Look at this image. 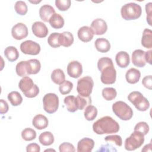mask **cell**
<instances>
[{
  "label": "cell",
  "instance_id": "6da1fadb",
  "mask_svg": "<svg viewBox=\"0 0 152 152\" xmlns=\"http://www.w3.org/2000/svg\"><path fill=\"white\" fill-rule=\"evenodd\" d=\"M93 130L98 135L117 133L119 131V125L112 117L106 116L94 122Z\"/></svg>",
  "mask_w": 152,
  "mask_h": 152
},
{
  "label": "cell",
  "instance_id": "7a4b0ae2",
  "mask_svg": "<svg viewBox=\"0 0 152 152\" xmlns=\"http://www.w3.org/2000/svg\"><path fill=\"white\" fill-rule=\"evenodd\" d=\"M142 13V9L139 4L129 2L124 5L121 10L122 17L125 20H132L138 18Z\"/></svg>",
  "mask_w": 152,
  "mask_h": 152
},
{
  "label": "cell",
  "instance_id": "3957f363",
  "mask_svg": "<svg viewBox=\"0 0 152 152\" xmlns=\"http://www.w3.org/2000/svg\"><path fill=\"white\" fill-rule=\"evenodd\" d=\"M113 113L121 120L128 121L133 116L131 107L123 101H117L112 105Z\"/></svg>",
  "mask_w": 152,
  "mask_h": 152
},
{
  "label": "cell",
  "instance_id": "277c9868",
  "mask_svg": "<svg viewBox=\"0 0 152 152\" xmlns=\"http://www.w3.org/2000/svg\"><path fill=\"white\" fill-rule=\"evenodd\" d=\"M128 99L139 111H146L150 107L149 101L140 91H134L131 92L128 96Z\"/></svg>",
  "mask_w": 152,
  "mask_h": 152
},
{
  "label": "cell",
  "instance_id": "5b68a950",
  "mask_svg": "<svg viewBox=\"0 0 152 152\" xmlns=\"http://www.w3.org/2000/svg\"><path fill=\"white\" fill-rule=\"evenodd\" d=\"M144 142V135L140 132L134 131L130 136L126 138L124 147L128 151H133L140 148Z\"/></svg>",
  "mask_w": 152,
  "mask_h": 152
},
{
  "label": "cell",
  "instance_id": "8992f818",
  "mask_svg": "<svg viewBox=\"0 0 152 152\" xmlns=\"http://www.w3.org/2000/svg\"><path fill=\"white\" fill-rule=\"evenodd\" d=\"M94 86V81L90 76H86L80 78L77 81V90L81 96L88 97L91 94Z\"/></svg>",
  "mask_w": 152,
  "mask_h": 152
},
{
  "label": "cell",
  "instance_id": "52a82bcc",
  "mask_svg": "<svg viewBox=\"0 0 152 152\" xmlns=\"http://www.w3.org/2000/svg\"><path fill=\"white\" fill-rule=\"evenodd\" d=\"M43 109L48 113H53L57 111L59 107L58 96L52 93L45 94L43 98Z\"/></svg>",
  "mask_w": 152,
  "mask_h": 152
},
{
  "label": "cell",
  "instance_id": "ba28073f",
  "mask_svg": "<svg viewBox=\"0 0 152 152\" xmlns=\"http://www.w3.org/2000/svg\"><path fill=\"white\" fill-rule=\"evenodd\" d=\"M100 80L104 84H112L115 83L116 79V71L113 64L108 65L100 71Z\"/></svg>",
  "mask_w": 152,
  "mask_h": 152
},
{
  "label": "cell",
  "instance_id": "9c48e42d",
  "mask_svg": "<svg viewBox=\"0 0 152 152\" xmlns=\"http://www.w3.org/2000/svg\"><path fill=\"white\" fill-rule=\"evenodd\" d=\"M20 50L26 55H37L40 52V46L36 42L28 40L21 43Z\"/></svg>",
  "mask_w": 152,
  "mask_h": 152
},
{
  "label": "cell",
  "instance_id": "30bf717a",
  "mask_svg": "<svg viewBox=\"0 0 152 152\" xmlns=\"http://www.w3.org/2000/svg\"><path fill=\"white\" fill-rule=\"evenodd\" d=\"M11 34L15 39L18 40H22L27 36L28 28L24 23H18L12 27Z\"/></svg>",
  "mask_w": 152,
  "mask_h": 152
},
{
  "label": "cell",
  "instance_id": "8fae6325",
  "mask_svg": "<svg viewBox=\"0 0 152 152\" xmlns=\"http://www.w3.org/2000/svg\"><path fill=\"white\" fill-rule=\"evenodd\" d=\"M68 75L74 78H77L83 73V67L81 63L77 61H71L67 66Z\"/></svg>",
  "mask_w": 152,
  "mask_h": 152
},
{
  "label": "cell",
  "instance_id": "7c38bea8",
  "mask_svg": "<svg viewBox=\"0 0 152 152\" xmlns=\"http://www.w3.org/2000/svg\"><path fill=\"white\" fill-rule=\"evenodd\" d=\"M91 28L96 35H102L104 34L107 30L106 22L102 18H96L93 20L91 24Z\"/></svg>",
  "mask_w": 152,
  "mask_h": 152
},
{
  "label": "cell",
  "instance_id": "4fadbf2b",
  "mask_svg": "<svg viewBox=\"0 0 152 152\" xmlns=\"http://www.w3.org/2000/svg\"><path fill=\"white\" fill-rule=\"evenodd\" d=\"M31 30L34 36L39 38L46 37L49 30L46 26L41 21L34 22L31 26Z\"/></svg>",
  "mask_w": 152,
  "mask_h": 152
},
{
  "label": "cell",
  "instance_id": "5bb4252c",
  "mask_svg": "<svg viewBox=\"0 0 152 152\" xmlns=\"http://www.w3.org/2000/svg\"><path fill=\"white\" fill-rule=\"evenodd\" d=\"M145 52L141 49H136L132 52L131 56L132 62L135 66L141 68L145 65Z\"/></svg>",
  "mask_w": 152,
  "mask_h": 152
},
{
  "label": "cell",
  "instance_id": "9a60e30c",
  "mask_svg": "<svg viewBox=\"0 0 152 152\" xmlns=\"http://www.w3.org/2000/svg\"><path fill=\"white\" fill-rule=\"evenodd\" d=\"M94 146V141L90 138H83L77 144L78 152H91Z\"/></svg>",
  "mask_w": 152,
  "mask_h": 152
},
{
  "label": "cell",
  "instance_id": "2e32d148",
  "mask_svg": "<svg viewBox=\"0 0 152 152\" xmlns=\"http://www.w3.org/2000/svg\"><path fill=\"white\" fill-rule=\"evenodd\" d=\"M78 39L83 42H88L91 40L94 36V33L88 26H83L79 28L77 32Z\"/></svg>",
  "mask_w": 152,
  "mask_h": 152
},
{
  "label": "cell",
  "instance_id": "e0dca14e",
  "mask_svg": "<svg viewBox=\"0 0 152 152\" xmlns=\"http://www.w3.org/2000/svg\"><path fill=\"white\" fill-rule=\"evenodd\" d=\"M55 13L54 8L50 5H42L39 10V16L45 22H49L50 17Z\"/></svg>",
  "mask_w": 152,
  "mask_h": 152
},
{
  "label": "cell",
  "instance_id": "ac0fdd59",
  "mask_svg": "<svg viewBox=\"0 0 152 152\" xmlns=\"http://www.w3.org/2000/svg\"><path fill=\"white\" fill-rule=\"evenodd\" d=\"M48 119L43 115L38 114L34 116L32 120V124L35 128L41 130L48 126Z\"/></svg>",
  "mask_w": 152,
  "mask_h": 152
},
{
  "label": "cell",
  "instance_id": "d6986e66",
  "mask_svg": "<svg viewBox=\"0 0 152 152\" xmlns=\"http://www.w3.org/2000/svg\"><path fill=\"white\" fill-rule=\"evenodd\" d=\"M115 61L120 68H126L130 63L129 54L125 51L119 52L115 56Z\"/></svg>",
  "mask_w": 152,
  "mask_h": 152
},
{
  "label": "cell",
  "instance_id": "ffe728a7",
  "mask_svg": "<svg viewBox=\"0 0 152 152\" xmlns=\"http://www.w3.org/2000/svg\"><path fill=\"white\" fill-rule=\"evenodd\" d=\"M141 72L136 68H131L128 69L125 74L126 81L129 84H135L140 80Z\"/></svg>",
  "mask_w": 152,
  "mask_h": 152
},
{
  "label": "cell",
  "instance_id": "44dd1931",
  "mask_svg": "<svg viewBox=\"0 0 152 152\" xmlns=\"http://www.w3.org/2000/svg\"><path fill=\"white\" fill-rule=\"evenodd\" d=\"M95 48L97 51L102 53H106L110 49L109 41L105 38H98L94 42Z\"/></svg>",
  "mask_w": 152,
  "mask_h": 152
},
{
  "label": "cell",
  "instance_id": "7402d4cb",
  "mask_svg": "<svg viewBox=\"0 0 152 152\" xmlns=\"http://www.w3.org/2000/svg\"><path fill=\"white\" fill-rule=\"evenodd\" d=\"M34 85V84L33 80L27 76L23 77L18 83L19 88L23 93V94L30 91L33 88Z\"/></svg>",
  "mask_w": 152,
  "mask_h": 152
},
{
  "label": "cell",
  "instance_id": "603a6c76",
  "mask_svg": "<svg viewBox=\"0 0 152 152\" xmlns=\"http://www.w3.org/2000/svg\"><path fill=\"white\" fill-rule=\"evenodd\" d=\"M59 42L61 46L64 47H69L71 46L74 42V36L72 33L69 31H64L59 34Z\"/></svg>",
  "mask_w": 152,
  "mask_h": 152
},
{
  "label": "cell",
  "instance_id": "cb8c5ba5",
  "mask_svg": "<svg viewBox=\"0 0 152 152\" xmlns=\"http://www.w3.org/2000/svg\"><path fill=\"white\" fill-rule=\"evenodd\" d=\"M27 65L29 75L37 74L41 68V64L36 59H31L27 61Z\"/></svg>",
  "mask_w": 152,
  "mask_h": 152
},
{
  "label": "cell",
  "instance_id": "d4e9b609",
  "mask_svg": "<svg viewBox=\"0 0 152 152\" xmlns=\"http://www.w3.org/2000/svg\"><path fill=\"white\" fill-rule=\"evenodd\" d=\"M141 45L143 47L147 49L152 48V31L148 28H145L143 31Z\"/></svg>",
  "mask_w": 152,
  "mask_h": 152
},
{
  "label": "cell",
  "instance_id": "484cf974",
  "mask_svg": "<svg viewBox=\"0 0 152 152\" xmlns=\"http://www.w3.org/2000/svg\"><path fill=\"white\" fill-rule=\"evenodd\" d=\"M39 141L41 144L48 146L52 144L54 142V136L49 131H45L41 133L39 137Z\"/></svg>",
  "mask_w": 152,
  "mask_h": 152
},
{
  "label": "cell",
  "instance_id": "4316f807",
  "mask_svg": "<svg viewBox=\"0 0 152 152\" xmlns=\"http://www.w3.org/2000/svg\"><path fill=\"white\" fill-rule=\"evenodd\" d=\"M49 22L51 27L55 29L61 28L64 25V18L58 13H55L50 17Z\"/></svg>",
  "mask_w": 152,
  "mask_h": 152
},
{
  "label": "cell",
  "instance_id": "83f0119b",
  "mask_svg": "<svg viewBox=\"0 0 152 152\" xmlns=\"http://www.w3.org/2000/svg\"><path fill=\"white\" fill-rule=\"evenodd\" d=\"M4 55L9 61L14 62L18 58L19 53L16 48L10 46L5 49Z\"/></svg>",
  "mask_w": 152,
  "mask_h": 152
},
{
  "label": "cell",
  "instance_id": "f1b7e54d",
  "mask_svg": "<svg viewBox=\"0 0 152 152\" xmlns=\"http://www.w3.org/2000/svg\"><path fill=\"white\" fill-rule=\"evenodd\" d=\"M75 104L78 110H83L87 106L91 104V99L90 96L83 97L78 94L75 97Z\"/></svg>",
  "mask_w": 152,
  "mask_h": 152
},
{
  "label": "cell",
  "instance_id": "f546056e",
  "mask_svg": "<svg viewBox=\"0 0 152 152\" xmlns=\"http://www.w3.org/2000/svg\"><path fill=\"white\" fill-rule=\"evenodd\" d=\"M65 74L62 69L58 68L52 71L51 74V80L54 83L60 85L65 81Z\"/></svg>",
  "mask_w": 152,
  "mask_h": 152
},
{
  "label": "cell",
  "instance_id": "4dcf8cb0",
  "mask_svg": "<svg viewBox=\"0 0 152 152\" xmlns=\"http://www.w3.org/2000/svg\"><path fill=\"white\" fill-rule=\"evenodd\" d=\"M8 99L13 106H17L23 102V97L20 93L16 91H12L8 94Z\"/></svg>",
  "mask_w": 152,
  "mask_h": 152
},
{
  "label": "cell",
  "instance_id": "1f68e13d",
  "mask_svg": "<svg viewBox=\"0 0 152 152\" xmlns=\"http://www.w3.org/2000/svg\"><path fill=\"white\" fill-rule=\"evenodd\" d=\"M97 109L93 105H88L87 106L85 109L84 112V115L85 118L89 121H93L97 115Z\"/></svg>",
  "mask_w": 152,
  "mask_h": 152
},
{
  "label": "cell",
  "instance_id": "d6a6232c",
  "mask_svg": "<svg viewBox=\"0 0 152 152\" xmlns=\"http://www.w3.org/2000/svg\"><path fill=\"white\" fill-rule=\"evenodd\" d=\"M15 71L17 74L20 77H26L29 75L28 70H27V61H20L19 62L16 66H15Z\"/></svg>",
  "mask_w": 152,
  "mask_h": 152
},
{
  "label": "cell",
  "instance_id": "836d02e7",
  "mask_svg": "<svg viewBox=\"0 0 152 152\" xmlns=\"http://www.w3.org/2000/svg\"><path fill=\"white\" fill-rule=\"evenodd\" d=\"M75 100V97L74 96H68L64 98V102L66 106L67 110L70 112H75L78 110Z\"/></svg>",
  "mask_w": 152,
  "mask_h": 152
},
{
  "label": "cell",
  "instance_id": "e575fe53",
  "mask_svg": "<svg viewBox=\"0 0 152 152\" xmlns=\"http://www.w3.org/2000/svg\"><path fill=\"white\" fill-rule=\"evenodd\" d=\"M117 96V91L115 88L112 87H106L102 90L103 97L107 101L114 99Z\"/></svg>",
  "mask_w": 152,
  "mask_h": 152
},
{
  "label": "cell",
  "instance_id": "d590c367",
  "mask_svg": "<svg viewBox=\"0 0 152 152\" xmlns=\"http://www.w3.org/2000/svg\"><path fill=\"white\" fill-rule=\"evenodd\" d=\"M21 137L26 141H32L36 137V132L32 128H26L22 131Z\"/></svg>",
  "mask_w": 152,
  "mask_h": 152
},
{
  "label": "cell",
  "instance_id": "8d00e7d4",
  "mask_svg": "<svg viewBox=\"0 0 152 152\" xmlns=\"http://www.w3.org/2000/svg\"><path fill=\"white\" fill-rule=\"evenodd\" d=\"M60 33L54 32L51 33L48 38V43L49 46L53 48H59L61 45L59 42Z\"/></svg>",
  "mask_w": 152,
  "mask_h": 152
},
{
  "label": "cell",
  "instance_id": "74e56055",
  "mask_svg": "<svg viewBox=\"0 0 152 152\" xmlns=\"http://www.w3.org/2000/svg\"><path fill=\"white\" fill-rule=\"evenodd\" d=\"M15 12L21 15H24L26 14L28 11L27 5L26 2L22 1H18L15 2L14 5Z\"/></svg>",
  "mask_w": 152,
  "mask_h": 152
},
{
  "label": "cell",
  "instance_id": "f35d334b",
  "mask_svg": "<svg viewBox=\"0 0 152 152\" xmlns=\"http://www.w3.org/2000/svg\"><path fill=\"white\" fill-rule=\"evenodd\" d=\"M73 88V84L68 81L65 80L61 84H60L59 87V90L60 93L63 94H67L69 93Z\"/></svg>",
  "mask_w": 152,
  "mask_h": 152
},
{
  "label": "cell",
  "instance_id": "ab89813d",
  "mask_svg": "<svg viewBox=\"0 0 152 152\" xmlns=\"http://www.w3.org/2000/svg\"><path fill=\"white\" fill-rule=\"evenodd\" d=\"M71 4L70 0H56L55 5L56 8L61 11L68 10Z\"/></svg>",
  "mask_w": 152,
  "mask_h": 152
},
{
  "label": "cell",
  "instance_id": "60d3db41",
  "mask_svg": "<svg viewBox=\"0 0 152 152\" xmlns=\"http://www.w3.org/2000/svg\"><path fill=\"white\" fill-rule=\"evenodd\" d=\"M134 131H139L144 135H145L148 133L149 126L145 122H140L135 125Z\"/></svg>",
  "mask_w": 152,
  "mask_h": 152
},
{
  "label": "cell",
  "instance_id": "b9f144b4",
  "mask_svg": "<svg viewBox=\"0 0 152 152\" xmlns=\"http://www.w3.org/2000/svg\"><path fill=\"white\" fill-rule=\"evenodd\" d=\"M104 140L106 142H113L119 147H121L122 145V138L118 135H111L106 136L104 138Z\"/></svg>",
  "mask_w": 152,
  "mask_h": 152
},
{
  "label": "cell",
  "instance_id": "7bdbcfd3",
  "mask_svg": "<svg viewBox=\"0 0 152 152\" xmlns=\"http://www.w3.org/2000/svg\"><path fill=\"white\" fill-rule=\"evenodd\" d=\"M59 150L60 152H74L75 151V149L74 146L72 144L65 142L60 144L59 147Z\"/></svg>",
  "mask_w": 152,
  "mask_h": 152
},
{
  "label": "cell",
  "instance_id": "ee69618b",
  "mask_svg": "<svg viewBox=\"0 0 152 152\" xmlns=\"http://www.w3.org/2000/svg\"><path fill=\"white\" fill-rule=\"evenodd\" d=\"M39 93V88L36 84L34 85L33 88L28 91L24 93V95L28 98H33L38 95Z\"/></svg>",
  "mask_w": 152,
  "mask_h": 152
},
{
  "label": "cell",
  "instance_id": "f6af8a7d",
  "mask_svg": "<svg viewBox=\"0 0 152 152\" xmlns=\"http://www.w3.org/2000/svg\"><path fill=\"white\" fill-rule=\"evenodd\" d=\"M152 3L149 2L145 5V11L147 13V21L150 26H151V7Z\"/></svg>",
  "mask_w": 152,
  "mask_h": 152
},
{
  "label": "cell",
  "instance_id": "bcb514c9",
  "mask_svg": "<svg viewBox=\"0 0 152 152\" xmlns=\"http://www.w3.org/2000/svg\"><path fill=\"white\" fill-rule=\"evenodd\" d=\"M142 85L147 88L151 90L152 88V81L151 75H147L142 78Z\"/></svg>",
  "mask_w": 152,
  "mask_h": 152
},
{
  "label": "cell",
  "instance_id": "7dc6e473",
  "mask_svg": "<svg viewBox=\"0 0 152 152\" xmlns=\"http://www.w3.org/2000/svg\"><path fill=\"white\" fill-rule=\"evenodd\" d=\"M26 151L27 152H40V147L36 143H31L27 145Z\"/></svg>",
  "mask_w": 152,
  "mask_h": 152
},
{
  "label": "cell",
  "instance_id": "c3c4849f",
  "mask_svg": "<svg viewBox=\"0 0 152 152\" xmlns=\"http://www.w3.org/2000/svg\"><path fill=\"white\" fill-rule=\"evenodd\" d=\"M0 113L1 114H4L6 113L9 109V107H8V104L7 103V102L3 100V99H1L0 100Z\"/></svg>",
  "mask_w": 152,
  "mask_h": 152
},
{
  "label": "cell",
  "instance_id": "681fc988",
  "mask_svg": "<svg viewBox=\"0 0 152 152\" xmlns=\"http://www.w3.org/2000/svg\"><path fill=\"white\" fill-rule=\"evenodd\" d=\"M151 52L152 50H150L145 52V59L147 62L149 64H151Z\"/></svg>",
  "mask_w": 152,
  "mask_h": 152
},
{
  "label": "cell",
  "instance_id": "f907efd6",
  "mask_svg": "<svg viewBox=\"0 0 152 152\" xmlns=\"http://www.w3.org/2000/svg\"><path fill=\"white\" fill-rule=\"evenodd\" d=\"M151 143L145 145L142 149V151H151Z\"/></svg>",
  "mask_w": 152,
  "mask_h": 152
},
{
  "label": "cell",
  "instance_id": "816d5d0a",
  "mask_svg": "<svg viewBox=\"0 0 152 152\" xmlns=\"http://www.w3.org/2000/svg\"><path fill=\"white\" fill-rule=\"evenodd\" d=\"M55 151V150H53V149H47V150H45V151Z\"/></svg>",
  "mask_w": 152,
  "mask_h": 152
},
{
  "label": "cell",
  "instance_id": "f5cc1de1",
  "mask_svg": "<svg viewBox=\"0 0 152 152\" xmlns=\"http://www.w3.org/2000/svg\"><path fill=\"white\" fill-rule=\"evenodd\" d=\"M30 2H31V3H33V4H36V3H39V2H40V1H38V2H34V1H30Z\"/></svg>",
  "mask_w": 152,
  "mask_h": 152
}]
</instances>
